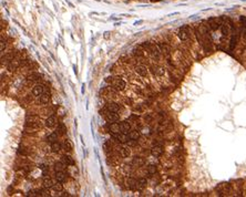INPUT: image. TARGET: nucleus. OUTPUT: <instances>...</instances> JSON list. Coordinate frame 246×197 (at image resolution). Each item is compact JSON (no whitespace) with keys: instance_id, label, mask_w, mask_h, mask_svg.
Returning a JSON list of instances; mask_svg holds the SVG:
<instances>
[{"instance_id":"1","label":"nucleus","mask_w":246,"mask_h":197,"mask_svg":"<svg viewBox=\"0 0 246 197\" xmlns=\"http://www.w3.org/2000/svg\"><path fill=\"white\" fill-rule=\"evenodd\" d=\"M129 136L127 135V133H118L114 134V140L118 143H128L129 142Z\"/></svg>"},{"instance_id":"2","label":"nucleus","mask_w":246,"mask_h":197,"mask_svg":"<svg viewBox=\"0 0 246 197\" xmlns=\"http://www.w3.org/2000/svg\"><path fill=\"white\" fill-rule=\"evenodd\" d=\"M178 38H180L182 41H186L189 39V31H188V27H182L178 31Z\"/></svg>"},{"instance_id":"3","label":"nucleus","mask_w":246,"mask_h":197,"mask_svg":"<svg viewBox=\"0 0 246 197\" xmlns=\"http://www.w3.org/2000/svg\"><path fill=\"white\" fill-rule=\"evenodd\" d=\"M118 112H109L108 114L106 115V119L108 122L110 123H114L117 121H119V115L117 114Z\"/></svg>"},{"instance_id":"4","label":"nucleus","mask_w":246,"mask_h":197,"mask_svg":"<svg viewBox=\"0 0 246 197\" xmlns=\"http://www.w3.org/2000/svg\"><path fill=\"white\" fill-rule=\"evenodd\" d=\"M106 108L109 112H118L120 110V105L118 103H115V102H109L106 105Z\"/></svg>"},{"instance_id":"5","label":"nucleus","mask_w":246,"mask_h":197,"mask_svg":"<svg viewBox=\"0 0 246 197\" xmlns=\"http://www.w3.org/2000/svg\"><path fill=\"white\" fill-rule=\"evenodd\" d=\"M207 22H209V26H210V28H211L212 30H217L218 28H221V24L217 22L216 18H210Z\"/></svg>"},{"instance_id":"6","label":"nucleus","mask_w":246,"mask_h":197,"mask_svg":"<svg viewBox=\"0 0 246 197\" xmlns=\"http://www.w3.org/2000/svg\"><path fill=\"white\" fill-rule=\"evenodd\" d=\"M135 72L141 77H146L148 75V69L144 66H136L135 67Z\"/></svg>"},{"instance_id":"7","label":"nucleus","mask_w":246,"mask_h":197,"mask_svg":"<svg viewBox=\"0 0 246 197\" xmlns=\"http://www.w3.org/2000/svg\"><path fill=\"white\" fill-rule=\"evenodd\" d=\"M151 154H152L154 157H160L162 154H163V150H162L161 146H153V147L151 148Z\"/></svg>"},{"instance_id":"8","label":"nucleus","mask_w":246,"mask_h":197,"mask_svg":"<svg viewBox=\"0 0 246 197\" xmlns=\"http://www.w3.org/2000/svg\"><path fill=\"white\" fill-rule=\"evenodd\" d=\"M120 129H121L122 133H129L130 130H131V124L129 122H127V121L121 122L120 123Z\"/></svg>"},{"instance_id":"9","label":"nucleus","mask_w":246,"mask_h":197,"mask_svg":"<svg viewBox=\"0 0 246 197\" xmlns=\"http://www.w3.org/2000/svg\"><path fill=\"white\" fill-rule=\"evenodd\" d=\"M20 66V62H19V60H16V59H12L11 61L9 62V64H8V70L9 71H14L16 70L18 67Z\"/></svg>"},{"instance_id":"10","label":"nucleus","mask_w":246,"mask_h":197,"mask_svg":"<svg viewBox=\"0 0 246 197\" xmlns=\"http://www.w3.org/2000/svg\"><path fill=\"white\" fill-rule=\"evenodd\" d=\"M144 163H145V161H144V158H142V157L140 156H135L133 158V161H132V164L134 165V166H143L144 165Z\"/></svg>"},{"instance_id":"11","label":"nucleus","mask_w":246,"mask_h":197,"mask_svg":"<svg viewBox=\"0 0 246 197\" xmlns=\"http://www.w3.org/2000/svg\"><path fill=\"white\" fill-rule=\"evenodd\" d=\"M67 178V175L66 173H64L63 171H61V172H56V181L57 182H60V183H62V182H64Z\"/></svg>"},{"instance_id":"12","label":"nucleus","mask_w":246,"mask_h":197,"mask_svg":"<svg viewBox=\"0 0 246 197\" xmlns=\"http://www.w3.org/2000/svg\"><path fill=\"white\" fill-rule=\"evenodd\" d=\"M62 162L67 165H70V166H73V165H74V161H73L72 157L69 156V155H63V156H62Z\"/></svg>"},{"instance_id":"13","label":"nucleus","mask_w":246,"mask_h":197,"mask_svg":"<svg viewBox=\"0 0 246 197\" xmlns=\"http://www.w3.org/2000/svg\"><path fill=\"white\" fill-rule=\"evenodd\" d=\"M109 130H110V132H112L113 134H118V133H120V132H121V129H120V124H118V123H111Z\"/></svg>"},{"instance_id":"14","label":"nucleus","mask_w":246,"mask_h":197,"mask_svg":"<svg viewBox=\"0 0 246 197\" xmlns=\"http://www.w3.org/2000/svg\"><path fill=\"white\" fill-rule=\"evenodd\" d=\"M42 185H43V188H47V189H49V188H52V186L54 185V183H53V181H52L51 178L47 177V178L43 179Z\"/></svg>"},{"instance_id":"15","label":"nucleus","mask_w":246,"mask_h":197,"mask_svg":"<svg viewBox=\"0 0 246 197\" xmlns=\"http://www.w3.org/2000/svg\"><path fill=\"white\" fill-rule=\"evenodd\" d=\"M32 93H33V95H36V96H40L43 93V87L42 85H36L32 90Z\"/></svg>"},{"instance_id":"16","label":"nucleus","mask_w":246,"mask_h":197,"mask_svg":"<svg viewBox=\"0 0 246 197\" xmlns=\"http://www.w3.org/2000/svg\"><path fill=\"white\" fill-rule=\"evenodd\" d=\"M66 167H67V164H64L63 162H57L56 164H54V171L56 172L64 171Z\"/></svg>"},{"instance_id":"17","label":"nucleus","mask_w":246,"mask_h":197,"mask_svg":"<svg viewBox=\"0 0 246 197\" xmlns=\"http://www.w3.org/2000/svg\"><path fill=\"white\" fill-rule=\"evenodd\" d=\"M56 125V117L54 116H49L46 120V126L47 127H53Z\"/></svg>"},{"instance_id":"18","label":"nucleus","mask_w":246,"mask_h":197,"mask_svg":"<svg viewBox=\"0 0 246 197\" xmlns=\"http://www.w3.org/2000/svg\"><path fill=\"white\" fill-rule=\"evenodd\" d=\"M60 150H61V144L57 141L52 142V144H51V151L52 152L58 153V152H60Z\"/></svg>"},{"instance_id":"19","label":"nucleus","mask_w":246,"mask_h":197,"mask_svg":"<svg viewBox=\"0 0 246 197\" xmlns=\"http://www.w3.org/2000/svg\"><path fill=\"white\" fill-rule=\"evenodd\" d=\"M50 101V95L48 93H42L40 95V102L42 104H47Z\"/></svg>"},{"instance_id":"20","label":"nucleus","mask_w":246,"mask_h":197,"mask_svg":"<svg viewBox=\"0 0 246 197\" xmlns=\"http://www.w3.org/2000/svg\"><path fill=\"white\" fill-rule=\"evenodd\" d=\"M129 137L130 140H132V141H136V140H139V137H140V132L139 131H131L129 134Z\"/></svg>"},{"instance_id":"21","label":"nucleus","mask_w":246,"mask_h":197,"mask_svg":"<svg viewBox=\"0 0 246 197\" xmlns=\"http://www.w3.org/2000/svg\"><path fill=\"white\" fill-rule=\"evenodd\" d=\"M39 121V117L36 115H27L26 116V123H37Z\"/></svg>"},{"instance_id":"22","label":"nucleus","mask_w":246,"mask_h":197,"mask_svg":"<svg viewBox=\"0 0 246 197\" xmlns=\"http://www.w3.org/2000/svg\"><path fill=\"white\" fill-rule=\"evenodd\" d=\"M221 31H222V35H224V37H226V35L230 33V27H228L226 24H221Z\"/></svg>"},{"instance_id":"23","label":"nucleus","mask_w":246,"mask_h":197,"mask_svg":"<svg viewBox=\"0 0 246 197\" xmlns=\"http://www.w3.org/2000/svg\"><path fill=\"white\" fill-rule=\"evenodd\" d=\"M154 73L159 77H162V75L165 74V69L163 67H155L154 68Z\"/></svg>"},{"instance_id":"24","label":"nucleus","mask_w":246,"mask_h":197,"mask_svg":"<svg viewBox=\"0 0 246 197\" xmlns=\"http://www.w3.org/2000/svg\"><path fill=\"white\" fill-rule=\"evenodd\" d=\"M159 47H160L161 52H163V53H165V54L170 53V47L167 45V43H160Z\"/></svg>"},{"instance_id":"25","label":"nucleus","mask_w":246,"mask_h":197,"mask_svg":"<svg viewBox=\"0 0 246 197\" xmlns=\"http://www.w3.org/2000/svg\"><path fill=\"white\" fill-rule=\"evenodd\" d=\"M115 85H117L118 90H124L125 89V82L122 79H119V80L115 82Z\"/></svg>"},{"instance_id":"26","label":"nucleus","mask_w":246,"mask_h":197,"mask_svg":"<svg viewBox=\"0 0 246 197\" xmlns=\"http://www.w3.org/2000/svg\"><path fill=\"white\" fill-rule=\"evenodd\" d=\"M120 152H121V155L123 157H129L131 152L128 147H120Z\"/></svg>"},{"instance_id":"27","label":"nucleus","mask_w":246,"mask_h":197,"mask_svg":"<svg viewBox=\"0 0 246 197\" xmlns=\"http://www.w3.org/2000/svg\"><path fill=\"white\" fill-rule=\"evenodd\" d=\"M47 140L49 142H54L58 140V133H56V132H52V133H50L49 135L47 136Z\"/></svg>"},{"instance_id":"28","label":"nucleus","mask_w":246,"mask_h":197,"mask_svg":"<svg viewBox=\"0 0 246 197\" xmlns=\"http://www.w3.org/2000/svg\"><path fill=\"white\" fill-rule=\"evenodd\" d=\"M52 189L54 190V192H62V189H63V186L61 185L60 182H57V184H54L53 186H52Z\"/></svg>"},{"instance_id":"29","label":"nucleus","mask_w":246,"mask_h":197,"mask_svg":"<svg viewBox=\"0 0 246 197\" xmlns=\"http://www.w3.org/2000/svg\"><path fill=\"white\" fill-rule=\"evenodd\" d=\"M157 172V167L156 165H149L148 166V173L150 174V175H153V174H155Z\"/></svg>"},{"instance_id":"30","label":"nucleus","mask_w":246,"mask_h":197,"mask_svg":"<svg viewBox=\"0 0 246 197\" xmlns=\"http://www.w3.org/2000/svg\"><path fill=\"white\" fill-rule=\"evenodd\" d=\"M63 147L66 148L67 151H72L73 145H72V143H71L70 140H66V141H64V143H63Z\"/></svg>"},{"instance_id":"31","label":"nucleus","mask_w":246,"mask_h":197,"mask_svg":"<svg viewBox=\"0 0 246 197\" xmlns=\"http://www.w3.org/2000/svg\"><path fill=\"white\" fill-rule=\"evenodd\" d=\"M236 42H237V35L234 33V35H232V39H231V49H234Z\"/></svg>"},{"instance_id":"32","label":"nucleus","mask_w":246,"mask_h":197,"mask_svg":"<svg viewBox=\"0 0 246 197\" xmlns=\"http://www.w3.org/2000/svg\"><path fill=\"white\" fill-rule=\"evenodd\" d=\"M146 184H148V181H146L145 178H140V179H139V182H138V185L140 186L141 188L145 187Z\"/></svg>"},{"instance_id":"33","label":"nucleus","mask_w":246,"mask_h":197,"mask_svg":"<svg viewBox=\"0 0 246 197\" xmlns=\"http://www.w3.org/2000/svg\"><path fill=\"white\" fill-rule=\"evenodd\" d=\"M128 184H129V186H130L131 188H134V186H135L138 183H136V182L134 181L133 178H129V179H128Z\"/></svg>"},{"instance_id":"34","label":"nucleus","mask_w":246,"mask_h":197,"mask_svg":"<svg viewBox=\"0 0 246 197\" xmlns=\"http://www.w3.org/2000/svg\"><path fill=\"white\" fill-rule=\"evenodd\" d=\"M6 41H3V39L1 38V43H0V50H1V52H3V50L6 49Z\"/></svg>"},{"instance_id":"35","label":"nucleus","mask_w":246,"mask_h":197,"mask_svg":"<svg viewBox=\"0 0 246 197\" xmlns=\"http://www.w3.org/2000/svg\"><path fill=\"white\" fill-rule=\"evenodd\" d=\"M241 22L243 24V27L246 28V17H241Z\"/></svg>"},{"instance_id":"36","label":"nucleus","mask_w":246,"mask_h":197,"mask_svg":"<svg viewBox=\"0 0 246 197\" xmlns=\"http://www.w3.org/2000/svg\"><path fill=\"white\" fill-rule=\"evenodd\" d=\"M142 47H143V48H146V49H151V45H149V42H144V43H142Z\"/></svg>"},{"instance_id":"37","label":"nucleus","mask_w":246,"mask_h":197,"mask_svg":"<svg viewBox=\"0 0 246 197\" xmlns=\"http://www.w3.org/2000/svg\"><path fill=\"white\" fill-rule=\"evenodd\" d=\"M106 81H107V82H110V81H112V77H107V79H106Z\"/></svg>"},{"instance_id":"38","label":"nucleus","mask_w":246,"mask_h":197,"mask_svg":"<svg viewBox=\"0 0 246 197\" xmlns=\"http://www.w3.org/2000/svg\"><path fill=\"white\" fill-rule=\"evenodd\" d=\"M128 143H129L130 144V145H131V146H134V145H135V143H134V142H128Z\"/></svg>"},{"instance_id":"39","label":"nucleus","mask_w":246,"mask_h":197,"mask_svg":"<svg viewBox=\"0 0 246 197\" xmlns=\"http://www.w3.org/2000/svg\"><path fill=\"white\" fill-rule=\"evenodd\" d=\"M151 1H153V3H154V1H160V0H151Z\"/></svg>"}]
</instances>
